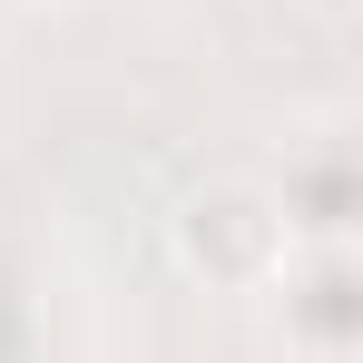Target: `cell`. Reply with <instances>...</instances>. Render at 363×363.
<instances>
[{
  "label": "cell",
  "instance_id": "6da1fadb",
  "mask_svg": "<svg viewBox=\"0 0 363 363\" xmlns=\"http://www.w3.org/2000/svg\"><path fill=\"white\" fill-rule=\"evenodd\" d=\"M167 245H177V275L206 285V295H265L295 275V206L265 177H206L167 216Z\"/></svg>",
  "mask_w": 363,
  "mask_h": 363
},
{
  "label": "cell",
  "instance_id": "7a4b0ae2",
  "mask_svg": "<svg viewBox=\"0 0 363 363\" xmlns=\"http://www.w3.org/2000/svg\"><path fill=\"white\" fill-rule=\"evenodd\" d=\"M314 10H334V20H344V10H354V0H314Z\"/></svg>",
  "mask_w": 363,
  "mask_h": 363
}]
</instances>
